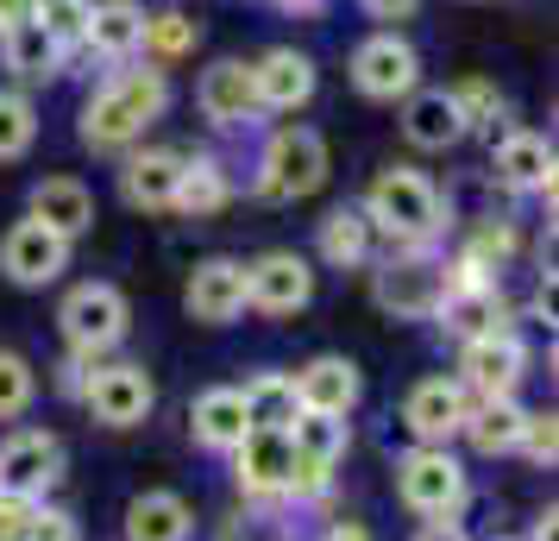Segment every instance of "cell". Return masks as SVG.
<instances>
[{"label":"cell","instance_id":"cell-1","mask_svg":"<svg viewBox=\"0 0 559 541\" xmlns=\"http://www.w3.org/2000/svg\"><path fill=\"white\" fill-rule=\"evenodd\" d=\"M170 102H177L170 70H157V63H145V57L102 70V77L88 82L82 107H76V139H82V152H95V157H127L132 145H145V139H152V127L170 114Z\"/></svg>","mask_w":559,"mask_h":541},{"label":"cell","instance_id":"cell-2","mask_svg":"<svg viewBox=\"0 0 559 541\" xmlns=\"http://www.w3.org/2000/svg\"><path fill=\"white\" fill-rule=\"evenodd\" d=\"M358 214L371 221L378 246H447V233L459 227L453 196L428 170H415V164H383V170H371L365 196H358Z\"/></svg>","mask_w":559,"mask_h":541},{"label":"cell","instance_id":"cell-3","mask_svg":"<svg viewBox=\"0 0 559 541\" xmlns=\"http://www.w3.org/2000/svg\"><path fill=\"white\" fill-rule=\"evenodd\" d=\"M328 177H333L328 139H321V127H308V120H277L252 157V196L271 208H296L308 196H321Z\"/></svg>","mask_w":559,"mask_h":541},{"label":"cell","instance_id":"cell-4","mask_svg":"<svg viewBox=\"0 0 559 541\" xmlns=\"http://www.w3.org/2000/svg\"><path fill=\"white\" fill-rule=\"evenodd\" d=\"M390 485H396V504H403L415 522H465L472 510V466L459 460L453 447H403L396 466H390Z\"/></svg>","mask_w":559,"mask_h":541},{"label":"cell","instance_id":"cell-5","mask_svg":"<svg viewBox=\"0 0 559 541\" xmlns=\"http://www.w3.org/2000/svg\"><path fill=\"white\" fill-rule=\"evenodd\" d=\"M365 284L390 321H433L447 296V252L440 246H378L365 264Z\"/></svg>","mask_w":559,"mask_h":541},{"label":"cell","instance_id":"cell-6","mask_svg":"<svg viewBox=\"0 0 559 541\" xmlns=\"http://www.w3.org/2000/svg\"><path fill=\"white\" fill-rule=\"evenodd\" d=\"M57 334H63V353H76V360H114L120 346L132 340V303L120 284H107V278H82V284L63 290V303H57Z\"/></svg>","mask_w":559,"mask_h":541},{"label":"cell","instance_id":"cell-7","mask_svg":"<svg viewBox=\"0 0 559 541\" xmlns=\"http://www.w3.org/2000/svg\"><path fill=\"white\" fill-rule=\"evenodd\" d=\"M346 82H353L358 102H378V107H396L421 89V51L403 26H378L365 32L346 57Z\"/></svg>","mask_w":559,"mask_h":541},{"label":"cell","instance_id":"cell-8","mask_svg":"<svg viewBox=\"0 0 559 541\" xmlns=\"http://www.w3.org/2000/svg\"><path fill=\"white\" fill-rule=\"evenodd\" d=\"M95 428H114V435H127V428H145L157 410V378L145 360H127V353H114V360H95L88 372V385H82V403H76Z\"/></svg>","mask_w":559,"mask_h":541},{"label":"cell","instance_id":"cell-9","mask_svg":"<svg viewBox=\"0 0 559 541\" xmlns=\"http://www.w3.org/2000/svg\"><path fill=\"white\" fill-rule=\"evenodd\" d=\"M554 177H559L554 132L503 127L497 139H490V189H503V196H515V202H547L554 208Z\"/></svg>","mask_w":559,"mask_h":541},{"label":"cell","instance_id":"cell-10","mask_svg":"<svg viewBox=\"0 0 559 541\" xmlns=\"http://www.w3.org/2000/svg\"><path fill=\"white\" fill-rule=\"evenodd\" d=\"M321 290V271L314 258L296 252V246H271V252L246 258V309L264 315V321H289L302 315Z\"/></svg>","mask_w":559,"mask_h":541},{"label":"cell","instance_id":"cell-11","mask_svg":"<svg viewBox=\"0 0 559 541\" xmlns=\"http://www.w3.org/2000/svg\"><path fill=\"white\" fill-rule=\"evenodd\" d=\"M63 435L57 428H7L0 440V497H26V504H51L63 485Z\"/></svg>","mask_w":559,"mask_h":541},{"label":"cell","instance_id":"cell-12","mask_svg":"<svg viewBox=\"0 0 559 541\" xmlns=\"http://www.w3.org/2000/svg\"><path fill=\"white\" fill-rule=\"evenodd\" d=\"M453 353H459L453 378L465 397H522V385H528V340H522V328L465 340Z\"/></svg>","mask_w":559,"mask_h":541},{"label":"cell","instance_id":"cell-13","mask_svg":"<svg viewBox=\"0 0 559 541\" xmlns=\"http://www.w3.org/2000/svg\"><path fill=\"white\" fill-rule=\"evenodd\" d=\"M472 410V397L459 390L453 372H428L403 390V410H396V428L408 435V447H459V422Z\"/></svg>","mask_w":559,"mask_h":541},{"label":"cell","instance_id":"cell-14","mask_svg":"<svg viewBox=\"0 0 559 541\" xmlns=\"http://www.w3.org/2000/svg\"><path fill=\"white\" fill-rule=\"evenodd\" d=\"M195 114L207 132H252L264 127L258 114V89H252V57H214L195 77Z\"/></svg>","mask_w":559,"mask_h":541},{"label":"cell","instance_id":"cell-15","mask_svg":"<svg viewBox=\"0 0 559 541\" xmlns=\"http://www.w3.org/2000/svg\"><path fill=\"white\" fill-rule=\"evenodd\" d=\"M70 239H57L51 227H38L32 214H20L13 227L0 233V278L13 290H51L63 284V271H70Z\"/></svg>","mask_w":559,"mask_h":541},{"label":"cell","instance_id":"cell-16","mask_svg":"<svg viewBox=\"0 0 559 541\" xmlns=\"http://www.w3.org/2000/svg\"><path fill=\"white\" fill-rule=\"evenodd\" d=\"M182 315L195 328H233L246 315V258L233 252L195 258L189 278H182Z\"/></svg>","mask_w":559,"mask_h":541},{"label":"cell","instance_id":"cell-17","mask_svg":"<svg viewBox=\"0 0 559 541\" xmlns=\"http://www.w3.org/2000/svg\"><path fill=\"white\" fill-rule=\"evenodd\" d=\"M227 460H233V491L246 504H289V466H296V454H289L283 428H252Z\"/></svg>","mask_w":559,"mask_h":541},{"label":"cell","instance_id":"cell-18","mask_svg":"<svg viewBox=\"0 0 559 541\" xmlns=\"http://www.w3.org/2000/svg\"><path fill=\"white\" fill-rule=\"evenodd\" d=\"M515 321H522V315H515L503 284H447L440 309H433V328H440V340H453V346L484 340V334H503Z\"/></svg>","mask_w":559,"mask_h":541},{"label":"cell","instance_id":"cell-19","mask_svg":"<svg viewBox=\"0 0 559 541\" xmlns=\"http://www.w3.org/2000/svg\"><path fill=\"white\" fill-rule=\"evenodd\" d=\"M252 89H258V114H302L321 89V63L296 45H271L252 57Z\"/></svg>","mask_w":559,"mask_h":541},{"label":"cell","instance_id":"cell-20","mask_svg":"<svg viewBox=\"0 0 559 541\" xmlns=\"http://www.w3.org/2000/svg\"><path fill=\"white\" fill-rule=\"evenodd\" d=\"M396 132H403L408 152H421V157H447L472 139L465 120H459L453 89H428V82H421L408 102H396Z\"/></svg>","mask_w":559,"mask_h":541},{"label":"cell","instance_id":"cell-21","mask_svg":"<svg viewBox=\"0 0 559 541\" xmlns=\"http://www.w3.org/2000/svg\"><path fill=\"white\" fill-rule=\"evenodd\" d=\"M182 145H132L120 157V202L139 214H177V183H182Z\"/></svg>","mask_w":559,"mask_h":541},{"label":"cell","instance_id":"cell-22","mask_svg":"<svg viewBox=\"0 0 559 541\" xmlns=\"http://www.w3.org/2000/svg\"><path fill=\"white\" fill-rule=\"evenodd\" d=\"M26 214L38 221V227H51L57 239H88L95 233V221H102V202H95V189L82 177H70V170H51V177H38L26 189Z\"/></svg>","mask_w":559,"mask_h":541},{"label":"cell","instance_id":"cell-23","mask_svg":"<svg viewBox=\"0 0 559 541\" xmlns=\"http://www.w3.org/2000/svg\"><path fill=\"white\" fill-rule=\"evenodd\" d=\"M289 385H296V403L314 415H353L365 403V372L346 353H314V360H302L289 372Z\"/></svg>","mask_w":559,"mask_h":541},{"label":"cell","instance_id":"cell-24","mask_svg":"<svg viewBox=\"0 0 559 541\" xmlns=\"http://www.w3.org/2000/svg\"><path fill=\"white\" fill-rule=\"evenodd\" d=\"M145 45V0H88V26H82V57L88 63H132Z\"/></svg>","mask_w":559,"mask_h":541},{"label":"cell","instance_id":"cell-25","mask_svg":"<svg viewBox=\"0 0 559 541\" xmlns=\"http://www.w3.org/2000/svg\"><path fill=\"white\" fill-rule=\"evenodd\" d=\"M0 70L13 77V89L38 95V89H51V82L70 77V51H63L38 20H26V26L0 32Z\"/></svg>","mask_w":559,"mask_h":541},{"label":"cell","instance_id":"cell-26","mask_svg":"<svg viewBox=\"0 0 559 541\" xmlns=\"http://www.w3.org/2000/svg\"><path fill=\"white\" fill-rule=\"evenodd\" d=\"M314 271H365L378 258V233L358 214V202H333L321 221H314Z\"/></svg>","mask_w":559,"mask_h":541},{"label":"cell","instance_id":"cell-27","mask_svg":"<svg viewBox=\"0 0 559 541\" xmlns=\"http://www.w3.org/2000/svg\"><path fill=\"white\" fill-rule=\"evenodd\" d=\"M120 541H195V504L170 485L132 491L120 510Z\"/></svg>","mask_w":559,"mask_h":541},{"label":"cell","instance_id":"cell-28","mask_svg":"<svg viewBox=\"0 0 559 541\" xmlns=\"http://www.w3.org/2000/svg\"><path fill=\"white\" fill-rule=\"evenodd\" d=\"M246 435H252V422H246L239 385H207L202 397H189V440H195L202 454H221V460H227Z\"/></svg>","mask_w":559,"mask_h":541},{"label":"cell","instance_id":"cell-29","mask_svg":"<svg viewBox=\"0 0 559 541\" xmlns=\"http://www.w3.org/2000/svg\"><path fill=\"white\" fill-rule=\"evenodd\" d=\"M522 422H528V403H522V397H472V410L459 422V440H465L478 460H515Z\"/></svg>","mask_w":559,"mask_h":541},{"label":"cell","instance_id":"cell-30","mask_svg":"<svg viewBox=\"0 0 559 541\" xmlns=\"http://www.w3.org/2000/svg\"><path fill=\"white\" fill-rule=\"evenodd\" d=\"M233 196H239V170H233L221 152H189L182 157V183H177V214L189 221H214L227 214Z\"/></svg>","mask_w":559,"mask_h":541},{"label":"cell","instance_id":"cell-31","mask_svg":"<svg viewBox=\"0 0 559 541\" xmlns=\"http://www.w3.org/2000/svg\"><path fill=\"white\" fill-rule=\"evenodd\" d=\"M283 435H289V454H296V466H321V472H340V466H346V454H353V415L296 410V422H289Z\"/></svg>","mask_w":559,"mask_h":541},{"label":"cell","instance_id":"cell-32","mask_svg":"<svg viewBox=\"0 0 559 541\" xmlns=\"http://www.w3.org/2000/svg\"><path fill=\"white\" fill-rule=\"evenodd\" d=\"M202 51V20L189 7H145V45L139 57L157 63V70H177L189 57Z\"/></svg>","mask_w":559,"mask_h":541},{"label":"cell","instance_id":"cell-33","mask_svg":"<svg viewBox=\"0 0 559 541\" xmlns=\"http://www.w3.org/2000/svg\"><path fill=\"white\" fill-rule=\"evenodd\" d=\"M239 397H246V422L252 428H289L296 422V385H289V372H277V365H264V372H252L246 385H239Z\"/></svg>","mask_w":559,"mask_h":541},{"label":"cell","instance_id":"cell-34","mask_svg":"<svg viewBox=\"0 0 559 541\" xmlns=\"http://www.w3.org/2000/svg\"><path fill=\"white\" fill-rule=\"evenodd\" d=\"M38 132H45L38 95L13 89V82H0V164H20V157H32Z\"/></svg>","mask_w":559,"mask_h":541},{"label":"cell","instance_id":"cell-35","mask_svg":"<svg viewBox=\"0 0 559 541\" xmlns=\"http://www.w3.org/2000/svg\"><path fill=\"white\" fill-rule=\"evenodd\" d=\"M453 102H459V120H465L472 139H497V127L509 120V95L490 77H459Z\"/></svg>","mask_w":559,"mask_h":541},{"label":"cell","instance_id":"cell-36","mask_svg":"<svg viewBox=\"0 0 559 541\" xmlns=\"http://www.w3.org/2000/svg\"><path fill=\"white\" fill-rule=\"evenodd\" d=\"M38 403V365L20 346H0V428H20Z\"/></svg>","mask_w":559,"mask_h":541},{"label":"cell","instance_id":"cell-37","mask_svg":"<svg viewBox=\"0 0 559 541\" xmlns=\"http://www.w3.org/2000/svg\"><path fill=\"white\" fill-rule=\"evenodd\" d=\"M515 460L540 466V472H554L559 460V415L554 410H528V422H522V440H515Z\"/></svg>","mask_w":559,"mask_h":541},{"label":"cell","instance_id":"cell-38","mask_svg":"<svg viewBox=\"0 0 559 541\" xmlns=\"http://www.w3.org/2000/svg\"><path fill=\"white\" fill-rule=\"evenodd\" d=\"M38 26L51 32L57 45L70 51V70H76V57H82V26H88V0H63V7H45V13H32Z\"/></svg>","mask_w":559,"mask_h":541},{"label":"cell","instance_id":"cell-39","mask_svg":"<svg viewBox=\"0 0 559 541\" xmlns=\"http://www.w3.org/2000/svg\"><path fill=\"white\" fill-rule=\"evenodd\" d=\"M20 541H82V522L70 510H57V504H38Z\"/></svg>","mask_w":559,"mask_h":541},{"label":"cell","instance_id":"cell-40","mask_svg":"<svg viewBox=\"0 0 559 541\" xmlns=\"http://www.w3.org/2000/svg\"><path fill=\"white\" fill-rule=\"evenodd\" d=\"M88 372H95L88 360H76V353H63V360L51 365V390L63 397V403H82V385H88Z\"/></svg>","mask_w":559,"mask_h":541},{"label":"cell","instance_id":"cell-41","mask_svg":"<svg viewBox=\"0 0 559 541\" xmlns=\"http://www.w3.org/2000/svg\"><path fill=\"white\" fill-rule=\"evenodd\" d=\"M365 20H378V26H403V20H415L421 13V0H353Z\"/></svg>","mask_w":559,"mask_h":541},{"label":"cell","instance_id":"cell-42","mask_svg":"<svg viewBox=\"0 0 559 541\" xmlns=\"http://www.w3.org/2000/svg\"><path fill=\"white\" fill-rule=\"evenodd\" d=\"M314 541H378V536H371V522H358V516H328Z\"/></svg>","mask_w":559,"mask_h":541},{"label":"cell","instance_id":"cell-43","mask_svg":"<svg viewBox=\"0 0 559 541\" xmlns=\"http://www.w3.org/2000/svg\"><path fill=\"white\" fill-rule=\"evenodd\" d=\"M408 541H478L465 522H415V536Z\"/></svg>","mask_w":559,"mask_h":541},{"label":"cell","instance_id":"cell-44","mask_svg":"<svg viewBox=\"0 0 559 541\" xmlns=\"http://www.w3.org/2000/svg\"><path fill=\"white\" fill-rule=\"evenodd\" d=\"M522 541H559V510H554V504H547V510L534 516V522H528V536H522Z\"/></svg>","mask_w":559,"mask_h":541},{"label":"cell","instance_id":"cell-45","mask_svg":"<svg viewBox=\"0 0 559 541\" xmlns=\"http://www.w3.org/2000/svg\"><path fill=\"white\" fill-rule=\"evenodd\" d=\"M26 20H32V0H0V32L26 26Z\"/></svg>","mask_w":559,"mask_h":541},{"label":"cell","instance_id":"cell-46","mask_svg":"<svg viewBox=\"0 0 559 541\" xmlns=\"http://www.w3.org/2000/svg\"><path fill=\"white\" fill-rule=\"evenodd\" d=\"M271 7H283V13H321L328 0H271Z\"/></svg>","mask_w":559,"mask_h":541},{"label":"cell","instance_id":"cell-47","mask_svg":"<svg viewBox=\"0 0 559 541\" xmlns=\"http://www.w3.org/2000/svg\"><path fill=\"white\" fill-rule=\"evenodd\" d=\"M45 7H63V0H32V13H45Z\"/></svg>","mask_w":559,"mask_h":541},{"label":"cell","instance_id":"cell-48","mask_svg":"<svg viewBox=\"0 0 559 541\" xmlns=\"http://www.w3.org/2000/svg\"><path fill=\"white\" fill-rule=\"evenodd\" d=\"M490 541H522V536H490Z\"/></svg>","mask_w":559,"mask_h":541}]
</instances>
